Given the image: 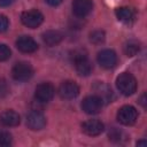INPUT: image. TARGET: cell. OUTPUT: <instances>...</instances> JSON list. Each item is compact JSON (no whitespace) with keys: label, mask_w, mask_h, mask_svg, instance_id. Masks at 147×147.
<instances>
[{"label":"cell","mask_w":147,"mask_h":147,"mask_svg":"<svg viewBox=\"0 0 147 147\" xmlns=\"http://www.w3.org/2000/svg\"><path fill=\"white\" fill-rule=\"evenodd\" d=\"M116 86L124 95H131L137 91V80L130 72H123L116 78Z\"/></svg>","instance_id":"obj_1"},{"label":"cell","mask_w":147,"mask_h":147,"mask_svg":"<svg viewBox=\"0 0 147 147\" xmlns=\"http://www.w3.org/2000/svg\"><path fill=\"white\" fill-rule=\"evenodd\" d=\"M33 75V68L28 62H17L11 69V76L17 82H26Z\"/></svg>","instance_id":"obj_2"},{"label":"cell","mask_w":147,"mask_h":147,"mask_svg":"<svg viewBox=\"0 0 147 147\" xmlns=\"http://www.w3.org/2000/svg\"><path fill=\"white\" fill-rule=\"evenodd\" d=\"M74 63H75L76 71L80 76H88L93 70L92 62L90 61L87 55L85 53H83V52H76L75 53Z\"/></svg>","instance_id":"obj_3"},{"label":"cell","mask_w":147,"mask_h":147,"mask_svg":"<svg viewBox=\"0 0 147 147\" xmlns=\"http://www.w3.org/2000/svg\"><path fill=\"white\" fill-rule=\"evenodd\" d=\"M138 119V111L132 106H123L117 111V121L123 125H132Z\"/></svg>","instance_id":"obj_4"},{"label":"cell","mask_w":147,"mask_h":147,"mask_svg":"<svg viewBox=\"0 0 147 147\" xmlns=\"http://www.w3.org/2000/svg\"><path fill=\"white\" fill-rule=\"evenodd\" d=\"M21 21L25 26H28L30 29H34V28H38L42 23L44 16L39 10L31 9V10H26L22 14Z\"/></svg>","instance_id":"obj_5"},{"label":"cell","mask_w":147,"mask_h":147,"mask_svg":"<svg viewBox=\"0 0 147 147\" xmlns=\"http://www.w3.org/2000/svg\"><path fill=\"white\" fill-rule=\"evenodd\" d=\"M102 106H103L102 100L95 94L86 96L82 102V109L86 114H90V115L99 114L102 109Z\"/></svg>","instance_id":"obj_6"},{"label":"cell","mask_w":147,"mask_h":147,"mask_svg":"<svg viewBox=\"0 0 147 147\" xmlns=\"http://www.w3.org/2000/svg\"><path fill=\"white\" fill-rule=\"evenodd\" d=\"M55 94L54 86L49 83H41L36 87L34 96L39 102H49Z\"/></svg>","instance_id":"obj_7"},{"label":"cell","mask_w":147,"mask_h":147,"mask_svg":"<svg viewBox=\"0 0 147 147\" xmlns=\"http://www.w3.org/2000/svg\"><path fill=\"white\" fill-rule=\"evenodd\" d=\"M59 94L62 99H65V100L75 99L79 94V86L71 80L63 82L59 87Z\"/></svg>","instance_id":"obj_8"},{"label":"cell","mask_w":147,"mask_h":147,"mask_svg":"<svg viewBox=\"0 0 147 147\" xmlns=\"http://www.w3.org/2000/svg\"><path fill=\"white\" fill-rule=\"evenodd\" d=\"M26 125L29 129H31L33 131L41 130L46 125V117L44 116L42 113H40L38 110H33L26 117Z\"/></svg>","instance_id":"obj_9"},{"label":"cell","mask_w":147,"mask_h":147,"mask_svg":"<svg viewBox=\"0 0 147 147\" xmlns=\"http://www.w3.org/2000/svg\"><path fill=\"white\" fill-rule=\"evenodd\" d=\"M98 62L105 69L114 68L117 63V55L113 49H102L98 54Z\"/></svg>","instance_id":"obj_10"},{"label":"cell","mask_w":147,"mask_h":147,"mask_svg":"<svg viewBox=\"0 0 147 147\" xmlns=\"http://www.w3.org/2000/svg\"><path fill=\"white\" fill-rule=\"evenodd\" d=\"M93 8L92 0H74L72 1V11L77 17L87 16Z\"/></svg>","instance_id":"obj_11"},{"label":"cell","mask_w":147,"mask_h":147,"mask_svg":"<svg viewBox=\"0 0 147 147\" xmlns=\"http://www.w3.org/2000/svg\"><path fill=\"white\" fill-rule=\"evenodd\" d=\"M16 47L22 53H33L38 49V44L30 36H21L16 40Z\"/></svg>","instance_id":"obj_12"},{"label":"cell","mask_w":147,"mask_h":147,"mask_svg":"<svg viewBox=\"0 0 147 147\" xmlns=\"http://www.w3.org/2000/svg\"><path fill=\"white\" fill-rule=\"evenodd\" d=\"M103 129H105V126H103L102 122L99 119H88L82 124L83 132L87 136H91V137H95V136L101 134Z\"/></svg>","instance_id":"obj_13"},{"label":"cell","mask_w":147,"mask_h":147,"mask_svg":"<svg viewBox=\"0 0 147 147\" xmlns=\"http://www.w3.org/2000/svg\"><path fill=\"white\" fill-rule=\"evenodd\" d=\"M20 122H21V117L14 110H6L0 114V123L3 126H7V127L16 126L20 124Z\"/></svg>","instance_id":"obj_14"},{"label":"cell","mask_w":147,"mask_h":147,"mask_svg":"<svg viewBox=\"0 0 147 147\" xmlns=\"http://www.w3.org/2000/svg\"><path fill=\"white\" fill-rule=\"evenodd\" d=\"M115 14L118 21L126 23V24L133 22L136 18V11L133 8H130V7H119L116 9Z\"/></svg>","instance_id":"obj_15"},{"label":"cell","mask_w":147,"mask_h":147,"mask_svg":"<svg viewBox=\"0 0 147 147\" xmlns=\"http://www.w3.org/2000/svg\"><path fill=\"white\" fill-rule=\"evenodd\" d=\"M62 39H63V34L57 30H48L42 33V40L47 46H55L60 44Z\"/></svg>","instance_id":"obj_16"},{"label":"cell","mask_w":147,"mask_h":147,"mask_svg":"<svg viewBox=\"0 0 147 147\" xmlns=\"http://www.w3.org/2000/svg\"><path fill=\"white\" fill-rule=\"evenodd\" d=\"M94 91L96 92L95 95H98L102 100V102H111L114 94H113V91L107 85H105L103 83H98L94 86Z\"/></svg>","instance_id":"obj_17"},{"label":"cell","mask_w":147,"mask_h":147,"mask_svg":"<svg viewBox=\"0 0 147 147\" xmlns=\"http://www.w3.org/2000/svg\"><path fill=\"white\" fill-rule=\"evenodd\" d=\"M140 42L138 40H134V39H131V40H127L124 46H123V51L124 53L127 55V56H134L137 55L139 52H140Z\"/></svg>","instance_id":"obj_18"},{"label":"cell","mask_w":147,"mask_h":147,"mask_svg":"<svg viewBox=\"0 0 147 147\" xmlns=\"http://www.w3.org/2000/svg\"><path fill=\"white\" fill-rule=\"evenodd\" d=\"M108 137H109V139H110L111 141H115V142H122V141L125 139V134H124L121 130H118V129H116V127H111V129L109 130Z\"/></svg>","instance_id":"obj_19"},{"label":"cell","mask_w":147,"mask_h":147,"mask_svg":"<svg viewBox=\"0 0 147 147\" xmlns=\"http://www.w3.org/2000/svg\"><path fill=\"white\" fill-rule=\"evenodd\" d=\"M90 40L93 44H101L105 41V32L101 30H95L90 34Z\"/></svg>","instance_id":"obj_20"},{"label":"cell","mask_w":147,"mask_h":147,"mask_svg":"<svg viewBox=\"0 0 147 147\" xmlns=\"http://www.w3.org/2000/svg\"><path fill=\"white\" fill-rule=\"evenodd\" d=\"M11 144V134L7 131L0 130V146H9Z\"/></svg>","instance_id":"obj_21"},{"label":"cell","mask_w":147,"mask_h":147,"mask_svg":"<svg viewBox=\"0 0 147 147\" xmlns=\"http://www.w3.org/2000/svg\"><path fill=\"white\" fill-rule=\"evenodd\" d=\"M10 48L5 44H0V61H7L10 57Z\"/></svg>","instance_id":"obj_22"},{"label":"cell","mask_w":147,"mask_h":147,"mask_svg":"<svg viewBox=\"0 0 147 147\" xmlns=\"http://www.w3.org/2000/svg\"><path fill=\"white\" fill-rule=\"evenodd\" d=\"M8 93H9V86H8L7 82L5 79L0 78V99L5 98Z\"/></svg>","instance_id":"obj_23"},{"label":"cell","mask_w":147,"mask_h":147,"mask_svg":"<svg viewBox=\"0 0 147 147\" xmlns=\"http://www.w3.org/2000/svg\"><path fill=\"white\" fill-rule=\"evenodd\" d=\"M8 25H9V21L7 16L0 15V32H5L8 29Z\"/></svg>","instance_id":"obj_24"},{"label":"cell","mask_w":147,"mask_h":147,"mask_svg":"<svg viewBox=\"0 0 147 147\" xmlns=\"http://www.w3.org/2000/svg\"><path fill=\"white\" fill-rule=\"evenodd\" d=\"M62 1H63V0H46V2H47L49 6H53V7L59 6V5H60Z\"/></svg>","instance_id":"obj_25"},{"label":"cell","mask_w":147,"mask_h":147,"mask_svg":"<svg viewBox=\"0 0 147 147\" xmlns=\"http://www.w3.org/2000/svg\"><path fill=\"white\" fill-rule=\"evenodd\" d=\"M14 0H0V7H7L13 3Z\"/></svg>","instance_id":"obj_26"},{"label":"cell","mask_w":147,"mask_h":147,"mask_svg":"<svg viewBox=\"0 0 147 147\" xmlns=\"http://www.w3.org/2000/svg\"><path fill=\"white\" fill-rule=\"evenodd\" d=\"M140 103H141L142 107L145 108V94H142V96H141V99H140Z\"/></svg>","instance_id":"obj_27"},{"label":"cell","mask_w":147,"mask_h":147,"mask_svg":"<svg viewBox=\"0 0 147 147\" xmlns=\"http://www.w3.org/2000/svg\"><path fill=\"white\" fill-rule=\"evenodd\" d=\"M137 145H138V146H140V145L146 146V141H138V142H137Z\"/></svg>","instance_id":"obj_28"}]
</instances>
